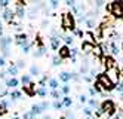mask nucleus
I'll list each match as a JSON object with an SVG mask.
<instances>
[{
	"mask_svg": "<svg viewBox=\"0 0 123 119\" xmlns=\"http://www.w3.org/2000/svg\"><path fill=\"white\" fill-rule=\"evenodd\" d=\"M105 75H107V77L110 79V82L116 86L119 84L120 80V70L117 67H113V69H107V71H105Z\"/></svg>",
	"mask_w": 123,
	"mask_h": 119,
	"instance_id": "4",
	"label": "nucleus"
},
{
	"mask_svg": "<svg viewBox=\"0 0 123 119\" xmlns=\"http://www.w3.org/2000/svg\"><path fill=\"white\" fill-rule=\"evenodd\" d=\"M13 15H15V12L12 11V9L11 7H6L5 11H3V14H2V18H3L5 21H12Z\"/></svg>",
	"mask_w": 123,
	"mask_h": 119,
	"instance_id": "9",
	"label": "nucleus"
},
{
	"mask_svg": "<svg viewBox=\"0 0 123 119\" xmlns=\"http://www.w3.org/2000/svg\"><path fill=\"white\" fill-rule=\"evenodd\" d=\"M62 40L67 43V45H70V43H73L74 42V39H73V36H64L62 37Z\"/></svg>",
	"mask_w": 123,
	"mask_h": 119,
	"instance_id": "29",
	"label": "nucleus"
},
{
	"mask_svg": "<svg viewBox=\"0 0 123 119\" xmlns=\"http://www.w3.org/2000/svg\"><path fill=\"white\" fill-rule=\"evenodd\" d=\"M62 106H64V107H71V106H73V100L70 98L68 95L64 97V98H62Z\"/></svg>",
	"mask_w": 123,
	"mask_h": 119,
	"instance_id": "20",
	"label": "nucleus"
},
{
	"mask_svg": "<svg viewBox=\"0 0 123 119\" xmlns=\"http://www.w3.org/2000/svg\"><path fill=\"white\" fill-rule=\"evenodd\" d=\"M18 85H19V80L16 79V77H11V79L6 80V88H12V89H15Z\"/></svg>",
	"mask_w": 123,
	"mask_h": 119,
	"instance_id": "12",
	"label": "nucleus"
},
{
	"mask_svg": "<svg viewBox=\"0 0 123 119\" xmlns=\"http://www.w3.org/2000/svg\"><path fill=\"white\" fill-rule=\"evenodd\" d=\"M21 82H22L24 86H28V85L31 84V77H30V75H24V76L21 77Z\"/></svg>",
	"mask_w": 123,
	"mask_h": 119,
	"instance_id": "19",
	"label": "nucleus"
},
{
	"mask_svg": "<svg viewBox=\"0 0 123 119\" xmlns=\"http://www.w3.org/2000/svg\"><path fill=\"white\" fill-rule=\"evenodd\" d=\"M107 11L116 18H123V2H111V5L107 6Z\"/></svg>",
	"mask_w": 123,
	"mask_h": 119,
	"instance_id": "3",
	"label": "nucleus"
},
{
	"mask_svg": "<svg viewBox=\"0 0 123 119\" xmlns=\"http://www.w3.org/2000/svg\"><path fill=\"white\" fill-rule=\"evenodd\" d=\"M61 25L64 30H76V21H74V15L71 12H65L62 14V20H61Z\"/></svg>",
	"mask_w": 123,
	"mask_h": 119,
	"instance_id": "2",
	"label": "nucleus"
},
{
	"mask_svg": "<svg viewBox=\"0 0 123 119\" xmlns=\"http://www.w3.org/2000/svg\"><path fill=\"white\" fill-rule=\"evenodd\" d=\"M7 75H11L12 77H15L16 75H18V69H16V66H11L9 69H7Z\"/></svg>",
	"mask_w": 123,
	"mask_h": 119,
	"instance_id": "21",
	"label": "nucleus"
},
{
	"mask_svg": "<svg viewBox=\"0 0 123 119\" xmlns=\"http://www.w3.org/2000/svg\"><path fill=\"white\" fill-rule=\"evenodd\" d=\"M42 119H54V118L49 116V115H43V118H42Z\"/></svg>",
	"mask_w": 123,
	"mask_h": 119,
	"instance_id": "49",
	"label": "nucleus"
},
{
	"mask_svg": "<svg viewBox=\"0 0 123 119\" xmlns=\"http://www.w3.org/2000/svg\"><path fill=\"white\" fill-rule=\"evenodd\" d=\"M111 52H113V55H119L120 49L117 48V45H116V43H111Z\"/></svg>",
	"mask_w": 123,
	"mask_h": 119,
	"instance_id": "27",
	"label": "nucleus"
},
{
	"mask_svg": "<svg viewBox=\"0 0 123 119\" xmlns=\"http://www.w3.org/2000/svg\"><path fill=\"white\" fill-rule=\"evenodd\" d=\"M25 67V61H22V60H18V61H16V69H24Z\"/></svg>",
	"mask_w": 123,
	"mask_h": 119,
	"instance_id": "31",
	"label": "nucleus"
},
{
	"mask_svg": "<svg viewBox=\"0 0 123 119\" xmlns=\"http://www.w3.org/2000/svg\"><path fill=\"white\" fill-rule=\"evenodd\" d=\"M0 37H3V25H2V21H0Z\"/></svg>",
	"mask_w": 123,
	"mask_h": 119,
	"instance_id": "46",
	"label": "nucleus"
},
{
	"mask_svg": "<svg viewBox=\"0 0 123 119\" xmlns=\"http://www.w3.org/2000/svg\"><path fill=\"white\" fill-rule=\"evenodd\" d=\"M11 43H12L11 36H3V37H0V48H2V51H7Z\"/></svg>",
	"mask_w": 123,
	"mask_h": 119,
	"instance_id": "7",
	"label": "nucleus"
},
{
	"mask_svg": "<svg viewBox=\"0 0 123 119\" xmlns=\"http://www.w3.org/2000/svg\"><path fill=\"white\" fill-rule=\"evenodd\" d=\"M49 3H50V7H52V9H56L58 5H59V2H56V0H54V2H49Z\"/></svg>",
	"mask_w": 123,
	"mask_h": 119,
	"instance_id": "41",
	"label": "nucleus"
},
{
	"mask_svg": "<svg viewBox=\"0 0 123 119\" xmlns=\"http://www.w3.org/2000/svg\"><path fill=\"white\" fill-rule=\"evenodd\" d=\"M85 119H95V118H85Z\"/></svg>",
	"mask_w": 123,
	"mask_h": 119,
	"instance_id": "51",
	"label": "nucleus"
},
{
	"mask_svg": "<svg viewBox=\"0 0 123 119\" xmlns=\"http://www.w3.org/2000/svg\"><path fill=\"white\" fill-rule=\"evenodd\" d=\"M116 88H117V91L120 94H123V80H119V84L116 85Z\"/></svg>",
	"mask_w": 123,
	"mask_h": 119,
	"instance_id": "33",
	"label": "nucleus"
},
{
	"mask_svg": "<svg viewBox=\"0 0 123 119\" xmlns=\"http://www.w3.org/2000/svg\"><path fill=\"white\" fill-rule=\"evenodd\" d=\"M59 42H61V37L52 36V37H50V48L54 49V51H58L59 49Z\"/></svg>",
	"mask_w": 123,
	"mask_h": 119,
	"instance_id": "10",
	"label": "nucleus"
},
{
	"mask_svg": "<svg viewBox=\"0 0 123 119\" xmlns=\"http://www.w3.org/2000/svg\"><path fill=\"white\" fill-rule=\"evenodd\" d=\"M7 110H3V109H2V106H0V115H5Z\"/></svg>",
	"mask_w": 123,
	"mask_h": 119,
	"instance_id": "50",
	"label": "nucleus"
},
{
	"mask_svg": "<svg viewBox=\"0 0 123 119\" xmlns=\"http://www.w3.org/2000/svg\"><path fill=\"white\" fill-rule=\"evenodd\" d=\"M6 75H7V71H0V77H2V79H5Z\"/></svg>",
	"mask_w": 123,
	"mask_h": 119,
	"instance_id": "47",
	"label": "nucleus"
},
{
	"mask_svg": "<svg viewBox=\"0 0 123 119\" xmlns=\"http://www.w3.org/2000/svg\"><path fill=\"white\" fill-rule=\"evenodd\" d=\"M70 57H71V54H70V48L67 46V45L59 46V58L61 60H65V58H70Z\"/></svg>",
	"mask_w": 123,
	"mask_h": 119,
	"instance_id": "8",
	"label": "nucleus"
},
{
	"mask_svg": "<svg viewBox=\"0 0 123 119\" xmlns=\"http://www.w3.org/2000/svg\"><path fill=\"white\" fill-rule=\"evenodd\" d=\"M15 43L18 45V46H25V45H28V37H27V34L25 33H19V34H16L15 36Z\"/></svg>",
	"mask_w": 123,
	"mask_h": 119,
	"instance_id": "6",
	"label": "nucleus"
},
{
	"mask_svg": "<svg viewBox=\"0 0 123 119\" xmlns=\"http://www.w3.org/2000/svg\"><path fill=\"white\" fill-rule=\"evenodd\" d=\"M22 119H36V116H34L31 112H25V113L22 115Z\"/></svg>",
	"mask_w": 123,
	"mask_h": 119,
	"instance_id": "28",
	"label": "nucleus"
},
{
	"mask_svg": "<svg viewBox=\"0 0 123 119\" xmlns=\"http://www.w3.org/2000/svg\"><path fill=\"white\" fill-rule=\"evenodd\" d=\"M52 107L56 109V110H59V109H62V101H59V100H56V101H54V104H52Z\"/></svg>",
	"mask_w": 123,
	"mask_h": 119,
	"instance_id": "26",
	"label": "nucleus"
},
{
	"mask_svg": "<svg viewBox=\"0 0 123 119\" xmlns=\"http://www.w3.org/2000/svg\"><path fill=\"white\" fill-rule=\"evenodd\" d=\"M95 6L96 7H102L104 6V2H95Z\"/></svg>",
	"mask_w": 123,
	"mask_h": 119,
	"instance_id": "45",
	"label": "nucleus"
},
{
	"mask_svg": "<svg viewBox=\"0 0 123 119\" xmlns=\"http://www.w3.org/2000/svg\"><path fill=\"white\" fill-rule=\"evenodd\" d=\"M89 94H91L92 97H95V95H96V91H95V88H89Z\"/></svg>",
	"mask_w": 123,
	"mask_h": 119,
	"instance_id": "43",
	"label": "nucleus"
},
{
	"mask_svg": "<svg viewBox=\"0 0 123 119\" xmlns=\"http://www.w3.org/2000/svg\"><path fill=\"white\" fill-rule=\"evenodd\" d=\"M87 71H89V61H87V58H83L82 64H80V73L82 75H86Z\"/></svg>",
	"mask_w": 123,
	"mask_h": 119,
	"instance_id": "13",
	"label": "nucleus"
},
{
	"mask_svg": "<svg viewBox=\"0 0 123 119\" xmlns=\"http://www.w3.org/2000/svg\"><path fill=\"white\" fill-rule=\"evenodd\" d=\"M7 94V88L6 86H2V88H0V97H5Z\"/></svg>",
	"mask_w": 123,
	"mask_h": 119,
	"instance_id": "38",
	"label": "nucleus"
},
{
	"mask_svg": "<svg viewBox=\"0 0 123 119\" xmlns=\"http://www.w3.org/2000/svg\"><path fill=\"white\" fill-rule=\"evenodd\" d=\"M79 100H80V103H83V104H85V103L87 101V97L83 94V95H80V97H79Z\"/></svg>",
	"mask_w": 123,
	"mask_h": 119,
	"instance_id": "42",
	"label": "nucleus"
},
{
	"mask_svg": "<svg viewBox=\"0 0 123 119\" xmlns=\"http://www.w3.org/2000/svg\"><path fill=\"white\" fill-rule=\"evenodd\" d=\"M36 94H37V95H40V97H46V94H48L46 86H39V88L36 89Z\"/></svg>",
	"mask_w": 123,
	"mask_h": 119,
	"instance_id": "18",
	"label": "nucleus"
},
{
	"mask_svg": "<svg viewBox=\"0 0 123 119\" xmlns=\"http://www.w3.org/2000/svg\"><path fill=\"white\" fill-rule=\"evenodd\" d=\"M39 106H40V109H42V112H45V110H48V109L50 107V104H49L48 101H42V103H40Z\"/></svg>",
	"mask_w": 123,
	"mask_h": 119,
	"instance_id": "25",
	"label": "nucleus"
},
{
	"mask_svg": "<svg viewBox=\"0 0 123 119\" xmlns=\"http://www.w3.org/2000/svg\"><path fill=\"white\" fill-rule=\"evenodd\" d=\"M70 92V86L65 84L64 86H61V94H64V97H67V94Z\"/></svg>",
	"mask_w": 123,
	"mask_h": 119,
	"instance_id": "24",
	"label": "nucleus"
},
{
	"mask_svg": "<svg viewBox=\"0 0 123 119\" xmlns=\"http://www.w3.org/2000/svg\"><path fill=\"white\" fill-rule=\"evenodd\" d=\"M82 49H83V52H86V54H91V52H93V49H95V45H93V43H89V42H83V43H82Z\"/></svg>",
	"mask_w": 123,
	"mask_h": 119,
	"instance_id": "11",
	"label": "nucleus"
},
{
	"mask_svg": "<svg viewBox=\"0 0 123 119\" xmlns=\"http://www.w3.org/2000/svg\"><path fill=\"white\" fill-rule=\"evenodd\" d=\"M99 110L102 113H114V110H116V107H114V103L111 101V100H104V101L101 103L99 106Z\"/></svg>",
	"mask_w": 123,
	"mask_h": 119,
	"instance_id": "5",
	"label": "nucleus"
},
{
	"mask_svg": "<svg viewBox=\"0 0 123 119\" xmlns=\"http://www.w3.org/2000/svg\"><path fill=\"white\" fill-rule=\"evenodd\" d=\"M83 112H85V115H86L87 118H91V116H92V109H91V107H85V109H83Z\"/></svg>",
	"mask_w": 123,
	"mask_h": 119,
	"instance_id": "32",
	"label": "nucleus"
},
{
	"mask_svg": "<svg viewBox=\"0 0 123 119\" xmlns=\"http://www.w3.org/2000/svg\"><path fill=\"white\" fill-rule=\"evenodd\" d=\"M116 119H119V118H116Z\"/></svg>",
	"mask_w": 123,
	"mask_h": 119,
	"instance_id": "52",
	"label": "nucleus"
},
{
	"mask_svg": "<svg viewBox=\"0 0 123 119\" xmlns=\"http://www.w3.org/2000/svg\"><path fill=\"white\" fill-rule=\"evenodd\" d=\"M21 49H22V52H24V54H28V52H30V49H31V43L25 45V46H22Z\"/></svg>",
	"mask_w": 123,
	"mask_h": 119,
	"instance_id": "35",
	"label": "nucleus"
},
{
	"mask_svg": "<svg viewBox=\"0 0 123 119\" xmlns=\"http://www.w3.org/2000/svg\"><path fill=\"white\" fill-rule=\"evenodd\" d=\"M59 80H61V82H64V84L70 82V80H71V73H68V71L59 73Z\"/></svg>",
	"mask_w": 123,
	"mask_h": 119,
	"instance_id": "15",
	"label": "nucleus"
},
{
	"mask_svg": "<svg viewBox=\"0 0 123 119\" xmlns=\"http://www.w3.org/2000/svg\"><path fill=\"white\" fill-rule=\"evenodd\" d=\"M43 54H45V48H37L36 51H34V57L36 58H39V57H42Z\"/></svg>",
	"mask_w": 123,
	"mask_h": 119,
	"instance_id": "23",
	"label": "nucleus"
},
{
	"mask_svg": "<svg viewBox=\"0 0 123 119\" xmlns=\"http://www.w3.org/2000/svg\"><path fill=\"white\" fill-rule=\"evenodd\" d=\"M87 101H89V106L91 107H98L99 106V103L96 101V100H87Z\"/></svg>",
	"mask_w": 123,
	"mask_h": 119,
	"instance_id": "36",
	"label": "nucleus"
},
{
	"mask_svg": "<svg viewBox=\"0 0 123 119\" xmlns=\"http://www.w3.org/2000/svg\"><path fill=\"white\" fill-rule=\"evenodd\" d=\"M65 116H67L68 119H76V115H74V113H71L70 110H67V112H65Z\"/></svg>",
	"mask_w": 123,
	"mask_h": 119,
	"instance_id": "39",
	"label": "nucleus"
},
{
	"mask_svg": "<svg viewBox=\"0 0 123 119\" xmlns=\"http://www.w3.org/2000/svg\"><path fill=\"white\" fill-rule=\"evenodd\" d=\"M48 85H49V88H50L52 91H56V89L59 88V84H58V79H55V77H50V79L48 80Z\"/></svg>",
	"mask_w": 123,
	"mask_h": 119,
	"instance_id": "14",
	"label": "nucleus"
},
{
	"mask_svg": "<svg viewBox=\"0 0 123 119\" xmlns=\"http://www.w3.org/2000/svg\"><path fill=\"white\" fill-rule=\"evenodd\" d=\"M36 14H37V9H36V7H31L30 11H28V15H30V18H34V16H36Z\"/></svg>",
	"mask_w": 123,
	"mask_h": 119,
	"instance_id": "34",
	"label": "nucleus"
},
{
	"mask_svg": "<svg viewBox=\"0 0 123 119\" xmlns=\"http://www.w3.org/2000/svg\"><path fill=\"white\" fill-rule=\"evenodd\" d=\"M114 88H116V86L110 82V79L107 77L105 73L98 75V77H96V88H95L96 92H98V91H105V92H108V91H113Z\"/></svg>",
	"mask_w": 123,
	"mask_h": 119,
	"instance_id": "1",
	"label": "nucleus"
},
{
	"mask_svg": "<svg viewBox=\"0 0 123 119\" xmlns=\"http://www.w3.org/2000/svg\"><path fill=\"white\" fill-rule=\"evenodd\" d=\"M5 64H6V61H5V58H3V57H0V67H3V66H5Z\"/></svg>",
	"mask_w": 123,
	"mask_h": 119,
	"instance_id": "44",
	"label": "nucleus"
},
{
	"mask_svg": "<svg viewBox=\"0 0 123 119\" xmlns=\"http://www.w3.org/2000/svg\"><path fill=\"white\" fill-rule=\"evenodd\" d=\"M39 73H40V69H39L37 66H31V67H30V75H31V76H37Z\"/></svg>",
	"mask_w": 123,
	"mask_h": 119,
	"instance_id": "22",
	"label": "nucleus"
},
{
	"mask_svg": "<svg viewBox=\"0 0 123 119\" xmlns=\"http://www.w3.org/2000/svg\"><path fill=\"white\" fill-rule=\"evenodd\" d=\"M59 64H61V58L59 57H54V58H52V66H59Z\"/></svg>",
	"mask_w": 123,
	"mask_h": 119,
	"instance_id": "30",
	"label": "nucleus"
},
{
	"mask_svg": "<svg viewBox=\"0 0 123 119\" xmlns=\"http://www.w3.org/2000/svg\"><path fill=\"white\" fill-rule=\"evenodd\" d=\"M9 97H11L12 101H15V100H19V98L22 97V94L19 92V91H16V89H12V91H11V94H9Z\"/></svg>",
	"mask_w": 123,
	"mask_h": 119,
	"instance_id": "16",
	"label": "nucleus"
},
{
	"mask_svg": "<svg viewBox=\"0 0 123 119\" xmlns=\"http://www.w3.org/2000/svg\"><path fill=\"white\" fill-rule=\"evenodd\" d=\"M9 3H11L9 0H2V2H0V7H5L6 9L7 6H9Z\"/></svg>",
	"mask_w": 123,
	"mask_h": 119,
	"instance_id": "37",
	"label": "nucleus"
},
{
	"mask_svg": "<svg viewBox=\"0 0 123 119\" xmlns=\"http://www.w3.org/2000/svg\"><path fill=\"white\" fill-rule=\"evenodd\" d=\"M83 79H85V80H86V82H91V80H92V77H91V76H85V77H83Z\"/></svg>",
	"mask_w": 123,
	"mask_h": 119,
	"instance_id": "48",
	"label": "nucleus"
},
{
	"mask_svg": "<svg viewBox=\"0 0 123 119\" xmlns=\"http://www.w3.org/2000/svg\"><path fill=\"white\" fill-rule=\"evenodd\" d=\"M30 112H31L34 116H37V115H42V113H43L39 104H33V106H31V110H30Z\"/></svg>",
	"mask_w": 123,
	"mask_h": 119,
	"instance_id": "17",
	"label": "nucleus"
},
{
	"mask_svg": "<svg viewBox=\"0 0 123 119\" xmlns=\"http://www.w3.org/2000/svg\"><path fill=\"white\" fill-rule=\"evenodd\" d=\"M50 95L55 98V101H56V100H59V92H58V91H52V92H50Z\"/></svg>",
	"mask_w": 123,
	"mask_h": 119,
	"instance_id": "40",
	"label": "nucleus"
}]
</instances>
